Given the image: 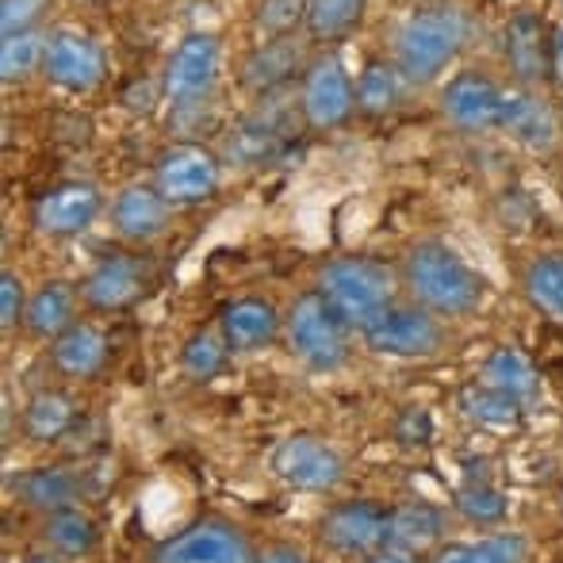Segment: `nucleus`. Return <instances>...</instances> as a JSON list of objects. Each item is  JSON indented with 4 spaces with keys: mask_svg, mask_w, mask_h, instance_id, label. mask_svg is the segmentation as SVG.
I'll return each mask as SVG.
<instances>
[{
    "mask_svg": "<svg viewBox=\"0 0 563 563\" xmlns=\"http://www.w3.org/2000/svg\"><path fill=\"white\" fill-rule=\"evenodd\" d=\"M268 472L291 490L327 495L345 479V456L319 433H291L268 452Z\"/></svg>",
    "mask_w": 563,
    "mask_h": 563,
    "instance_id": "nucleus-6",
    "label": "nucleus"
},
{
    "mask_svg": "<svg viewBox=\"0 0 563 563\" xmlns=\"http://www.w3.org/2000/svg\"><path fill=\"white\" fill-rule=\"evenodd\" d=\"M12 490L27 510H38L46 514H58L66 506H77V498L85 495V479L81 472L74 467H62V464H51V467H27L12 479Z\"/></svg>",
    "mask_w": 563,
    "mask_h": 563,
    "instance_id": "nucleus-21",
    "label": "nucleus"
},
{
    "mask_svg": "<svg viewBox=\"0 0 563 563\" xmlns=\"http://www.w3.org/2000/svg\"><path fill=\"white\" fill-rule=\"evenodd\" d=\"M556 112L549 108V100H541L533 89H510V104H506L503 134L518 139L529 150H549L556 142Z\"/></svg>",
    "mask_w": 563,
    "mask_h": 563,
    "instance_id": "nucleus-25",
    "label": "nucleus"
},
{
    "mask_svg": "<svg viewBox=\"0 0 563 563\" xmlns=\"http://www.w3.org/2000/svg\"><path fill=\"white\" fill-rule=\"evenodd\" d=\"M150 563H257L245 533L223 518H200L180 533L165 537Z\"/></svg>",
    "mask_w": 563,
    "mask_h": 563,
    "instance_id": "nucleus-8",
    "label": "nucleus"
},
{
    "mask_svg": "<svg viewBox=\"0 0 563 563\" xmlns=\"http://www.w3.org/2000/svg\"><path fill=\"white\" fill-rule=\"evenodd\" d=\"M364 345L376 356H395V361H430L445 349V327L441 314L426 307H391L384 319H376L364 330Z\"/></svg>",
    "mask_w": 563,
    "mask_h": 563,
    "instance_id": "nucleus-7",
    "label": "nucleus"
},
{
    "mask_svg": "<svg viewBox=\"0 0 563 563\" xmlns=\"http://www.w3.org/2000/svg\"><path fill=\"white\" fill-rule=\"evenodd\" d=\"M391 438L402 449H430L433 445V415L426 407H407L399 410L391 426Z\"/></svg>",
    "mask_w": 563,
    "mask_h": 563,
    "instance_id": "nucleus-38",
    "label": "nucleus"
},
{
    "mask_svg": "<svg viewBox=\"0 0 563 563\" xmlns=\"http://www.w3.org/2000/svg\"><path fill=\"white\" fill-rule=\"evenodd\" d=\"M74 327V291L66 284H43L35 296L27 299V314H23V330L38 341H54L58 334Z\"/></svg>",
    "mask_w": 563,
    "mask_h": 563,
    "instance_id": "nucleus-30",
    "label": "nucleus"
},
{
    "mask_svg": "<svg viewBox=\"0 0 563 563\" xmlns=\"http://www.w3.org/2000/svg\"><path fill=\"white\" fill-rule=\"evenodd\" d=\"M402 85L407 77L399 74L395 62H368L356 77V112L364 115H387L402 97Z\"/></svg>",
    "mask_w": 563,
    "mask_h": 563,
    "instance_id": "nucleus-32",
    "label": "nucleus"
},
{
    "mask_svg": "<svg viewBox=\"0 0 563 563\" xmlns=\"http://www.w3.org/2000/svg\"><path fill=\"white\" fill-rule=\"evenodd\" d=\"M533 544L521 533H490L479 541H456L433 552L430 563H529Z\"/></svg>",
    "mask_w": 563,
    "mask_h": 563,
    "instance_id": "nucleus-28",
    "label": "nucleus"
},
{
    "mask_svg": "<svg viewBox=\"0 0 563 563\" xmlns=\"http://www.w3.org/2000/svg\"><path fill=\"white\" fill-rule=\"evenodd\" d=\"M51 0H0V35H20L35 31Z\"/></svg>",
    "mask_w": 563,
    "mask_h": 563,
    "instance_id": "nucleus-39",
    "label": "nucleus"
},
{
    "mask_svg": "<svg viewBox=\"0 0 563 563\" xmlns=\"http://www.w3.org/2000/svg\"><path fill=\"white\" fill-rule=\"evenodd\" d=\"M521 284L537 311L563 322V253H544V257L529 261Z\"/></svg>",
    "mask_w": 563,
    "mask_h": 563,
    "instance_id": "nucleus-33",
    "label": "nucleus"
},
{
    "mask_svg": "<svg viewBox=\"0 0 563 563\" xmlns=\"http://www.w3.org/2000/svg\"><path fill=\"white\" fill-rule=\"evenodd\" d=\"M154 188L169 203H200L219 188V157L208 146L177 142L154 165Z\"/></svg>",
    "mask_w": 563,
    "mask_h": 563,
    "instance_id": "nucleus-10",
    "label": "nucleus"
},
{
    "mask_svg": "<svg viewBox=\"0 0 563 563\" xmlns=\"http://www.w3.org/2000/svg\"><path fill=\"white\" fill-rule=\"evenodd\" d=\"M349 334L345 319L334 307L322 299V291H303V296L291 303L288 319H284V341H288L291 356H296L303 368L319 372H338L349 361Z\"/></svg>",
    "mask_w": 563,
    "mask_h": 563,
    "instance_id": "nucleus-4",
    "label": "nucleus"
},
{
    "mask_svg": "<svg viewBox=\"0 0 563 563\" xmlns=\"http://www.w3.org/2000/svg\"><path fill=\"white\" fill-rule=\"evenodd\" d=\"M456 407L467 422L483 426V430H514V426H521V418H526V407H521L518 399H510L506 391H498V387H490L487 379L460 387Z\"/></svg>",
    "mask_w": 563,
    "mask_h": 563,
    "instance_id": "nucleus-27",
    "label": "nucleus"
},
{
    "mask_svg": "<svg viewBox=\"0 0 563 563\" xmlns=\"http://www.w3.org/2000/svg\"><path fill=\"white\" fill-rule=\"evenodd\" d=\"M223 69V43L211 31H192L169 54V66L162 74V100L169 104L173 119H192L211 100V89Z\"/></svg>",
    "mask_w": 563,
    "mask_h": 563,
    "instance_id": "nucleus-5",
    "label": "nucleus"
},
{
    "mask_svg": "<svg viewBox=\"0 0 563 563\" xmlns=\"http://www.w3.org/2000/svg\"><path fill=\"white\" fill-rule=\"evenodd\" d=\"M100 208H104V196H100L97 185H89V180H66V185H54L38 196L35 208H31V223H35L38 234L74 238L97 223Z\"/></svg>",
    "mask_w": 563,
    "mask_h": 563,
    "instance_id": "nucleus-14",
    "label": "nucleus"
},
{
    "mask_svg": "<svg viewBox=\"0 0 563 563\" xmlns=\"http://www.w3.org/2000/svg\"><path fill=\"white\" fill-rule=\"evenodd\" d=\"M288 139H291L288 108H284L280 100H265V104L253 108V112L227 134L223 157L230 165H242V169H250V165H265V162H273L284 146H288Z\"/></svg>",
    "mask_w": 563,
    "mask_h": 563,
    "instance_id": "nucleus-13",
    "label": "nucleus"
},
{
    "mask_svg": "<svg viewBox=\"0 0 563 563\" xmlns=\"http://www.w3.org/2000/svg\"><path fill=\"white\" fill-rule=\"evenodd\" d=\"M368 0H307V38L311 43H338L353 35L364 20Z\"/></svg>",
    "mask_w": 563,
    "mask_h": 563,
    "instance_id": "nucleus-31",
    "label": "nucleus"
},
{
    "mask_svg": "<svg viewBox=\"0 0 563 563\" xmlns=\"http://www.w3.org/2000/svg\"><path fill=\"white\" fill-rule=\"evenodd\" d=\"M467 43V15L449 0L418 4L395 35V66L407 85H430Z\"/></svg>",
    "mask_w": 563,
    "mask_h": 563,
    "instance_id": "nucleus-2",
    "label": "nucleus"
},
{
    "mask_svg": "<svg viewBox=\"0 0 563 563\" xmlns=\"http://www.w3.org/2000/svg\"><path fill=\"white\" fill-rule=\"evenodd\" d=\"M552 77L563 85V27L552 31Z\"/></svg>",
    "mask_w": 563,
    "mask_h": 563,
    "instance_id": "nucleus-42",
    "label": "nucleus"
},
{
    "mask_svg": "<svg viewBox=\"0 0 563 563\" xmlns=\"http://www.w3.org/2000/svg\"><path fill=\"white\" fill-rule=\"evenodd\" d=\"M299 23H307V0H261L253 27L265 38L296 35Z\"/></svg>",
    "mask_w": 563,
    "mask_h": 563,
    "instance_id": "nucleus-37",
    "label": "nucleus"
},
{
    "mask_svg": "<svg viewBox=\"0 0 563 563\" xmlns=\"http://www.w3.org/2000/svg\"><path fill=\"white\" fill-rule=\"evenodd\" d=\"M77 418L81 415H77L74 395L58 391V387H43L23 407V438L35 441V445H54L74 430Z\"/></svg>",
    "mask_w": 563,
    "mask_h": 563,
    "instance_id": "nucleus-26",
    "label": "nucleus"
},
{
    "mask_svg": "<svg viewBox=\"0 0 563 563\" xmlns=\"http://www.w3.org/2000/svg\"><path fill=\"white\" fill-rule=\"evenodd\" d=\"M219 334L227 338V345L234 353H257L268 349L280 334V311L261 296H242L230 299L219 314Z\"/></svg>",
    "mask_w": 563,
    "mask_h": 563,
    "instance_id": "nucleus-19",
    "label": "nucleus"
},
{
    "mask_svg": "<svg viewBox=\"0 0 563 563\" xmlns=\"http://www.w3.org/2000/svg\"><path fill=\"white\" fill-rule=\"evenodd\" d=\"M452 503H456L460 518L475 521V526H503L510 514V498L490 483H464Z\"/></svg>",
    "mask_w": 563,
    "mask_h": 563,
    "instance_id": "nucleus-36",
    "label": "nucleus"
},
{
    "mask_svg": "<svg viewBox=\"0 0 563 563\" xmlns=\"http://www.w3.org/2000/svg\"><path fill=\"white\" fill-rule=\"evenodd\" d=\"M23 563H66V556H58V552H31V556H23Z\"/></svg>",
    "mask_w": 563,
    "mask_h": 563,
    "instance_id": "nucleus-44",
    "label": "nucleus"
},
{
    "mask_svg": "<svg viewBox=\"0 0 563 563\" xmlns=\"http://www.w3.org/2000/svg\"><path fill=\"white\" fill-rule=\"evenodd\" d=\"M402 280L418 307L445 314V319L479 311L487 299V280L445 242L410 245L407 261H402Z\"/></svg>",
    "mask_w": 563,
    "mask_h": 563,
    "instance_id": "nucleus-1",
    "label": "nucleus"
},
{
    "mask_svg": "<svg viewBox=\"0 0 563 563\" xmlns=\"http://www.w3.org/2000/svg\"><path fill=\"white\" fill-rule=\"evenodd\" d=\"M97 537H100L97 521H92L81 506H66V510L46 514L43 518V544L66 560L89 556V552L97 549Z\"/></svg>",
    "mask_w": 563,
    "mask_h": 563,
    "instance_id": "nucleus-29",
    "label": "nucleus"
},
{
    "mask_svg": "<svg viewBox=\"0 0 563 563\" xmlns=\"http://www.w3.org/2000/svg\"><path fill=\"white\" fill-rule=\"evenodd\" d=\"M445 510L433 503H402L387 518V541L384 549L407 552V556H426L430 549H438L445 537Z\"/></svg>",
    "mask_w": 563,
    "mask_h": 563,
    "instance_id": "nucleus-22",
    "label": "nucleus"
},
{
    "mask_svg": "<svg viewBox=\"0 0 563 563\" xmlns=\"http://www.w3.org/2000/svg\"><path fill=\"white\" fill-rule=\"evenodd\" d=\"M230 353H234V349L227 345L223 334H216V330H196V334L185 341V349H180V368L192 379H216L219 372L227 368Z\"/></svg>",
    "mask_w": 563,
    "mask_h": 563,
    "instance_id": "nucleus-35",
    "label": "nucleus"
},
{
    "mask_svg": "<svg viewBox=\"0 0 563 563\" xmlns=\"http://www.w3.org/2000/svg\"><path fill=\"white\" fill-rule=\"evenodd\" d=\"M257 563H307V552L296 544H273V549L257 552Z\"/></svg>",
    "mask_w": 563,
    "mask_h": 563,
    "instance_id": "nucleus-41",
    "label": "nucleus"
},
{
    "mask_svg": "<svg viewBox=\"0 0 563 563\" xmlns=\"http://www.w3.org/2000/svg\"><path fill=\"white\" fill-rule=\"evenodd\" d=\"M51 361L58 372L74 379H92L104 372L108 364V338L89 322H74L66 334L51 341Z\"/></svg>",
    "mask_w": 563,
    "mask_h": 563,
    "instance_id": "nucleus-24",
    "label": "nucleus"
},
{
    "mask_svg": "<svg viewBox=\"0 0 563 563\" xmlns=\"http://www.w3.org/2000/svg\"><path fill=\"white\" fill-rule=\"evenodd\" d=\"M319 291L345 319L349 330L364 334L376 319L395 307V273L376 257H334L322 265Z\"/></svg>",
    "mask_w": 563,
    "mask_h": 563,
    "instance_id": "nucleus-3",
    "label": "nucleus"
},
{
    "mask_svg": "<svg viewBox=\"0 0 563 563\" xmlns=\"http://www.w3.org/2000/svg\"><path fill=\"white\" fill-rule=\"evenodd\" d=\"M150 284V265L134 253H115L104 257L81 284V299L92 311H126L131 303H139V296Z\"/></svg>",
    "mask_w": 563,
    "mask_h": 563,
    "instance_id": "nucleus-16",
    "label": "nucleus"
},
{
    "mask_svg": "<svg viewBox=\"0 0 563 563\" xmlns=\"http://www.w3.org/2000/svg\"><path fill=\"white\" fill-rule=\"evenodd\" d=\"M387 518L391 510H384L372 498H349L322 514L319 537L330 552H341V556H372L387 541Z\"/></svg>",
    "mask_w": 563,
    "mask_h": 563,
    "instance_id": "nucleus-11",
    "label": "nucleus"
},
{
    "mask_svg": "<svg viewBox=\"0 0 563 563\" xmlns=\"http://www.w3.org/2000/svg\"><path fill=\"white\" fill-rule=\"evenodd\" d=\"M173 219V203L154 185H126L112 200V227L126 242H150Z\"/></svg>",
    "mask_w": 563,
    "mask_h": 563,
    "instance_id": "nucleus-20",
    "label": "nucleus"
},
{
    "mask_svg": "<svg viewBox=\"0 0 563 563\" xmlns=\"http://www.w3.org/2000/svg\"><path fill=\"white\" fill-rule=\"evenodd\" d=\"M43 69L58 89L89 92L104 81L108 58H104V51H100L97 38L81 35V31H54V35L46 38Z\"/></svg>",
    "mask_w": 563,
    "mask_h": 563,
    "instance_id": "nucleus-15",
    "label": "nucleus"
},
{
    "mask_svg": "<svg viewBox=\"0 0 563 563\" xmlns=\"http://www.w3.org/2000/svg\"><path fill=\"white\" fill-rule=\"evenodd\" d=\"M483 379H487L490 387H498V391H506L510 399H518L521 407H541V372H537V364L529 361L521 349L514 345H498L495 353L483 361Z\"/></svg>",
    "mask_w": 563,
    "mask_h": 563,
    "instance_id": "nucleus-23",
    "label": "nucleus"
},
{
    "mask_svg": "<svg viewBox=\"0 0 563 563\" xmlns=\"http://www.w3.org/2000/svg\"><path fill=\"white\" fill-rule=\"evenodd\" d=\"M307 38L299 35H280L265 38L250 58L242 62V85L253 97H273L280 92L299 69H307Z\"/></svg>",
    "mask_w": 563,
    "mask_h": 563,
    "instance_id": "nucleus-18",
    "label": "nucleus"
},
{
    "mask_svg": "<svg viewBox=\"0 0 563 563\" xmlns=\"http://www.w3.org/2000/svg\"><path fill=\"white\" fill-rule=\"evenodd\" d=\"M510 89L487 74H456L441 92V112L452 126L472 134L503 131Z\"/></svg>",
    "mask_w": 563,
    "mask_h": 563,
    "instance_id": "nucleus-9",
    "label": "nucleus"
},
{
    "mask_svg": "<svg viewBox=\"0 0 563 563\" xmlns=\"http://www.w3.org/2000/svg\"><path fill=\"white\" fill-rule=\"evenodd\" d=\"M356 108V85L341 69L338 58H319L303 69V89H299V112L303 123L314 131H334Z\"/></svg>",
    "mask_w": 563,
    "mask_h": 563,
    "instance_id": "nucleus-12",
    "label": "nucleus"
},
{
    "mask_svg": "<svg viewBox=\"0 0 563 563\" xmlns=\"http://www.w3.org/2000/svg\"><path fill=\"white\" fill-rule=\"evenodd\" d=\"M364 563H422L418 556H407V552H395V549H379V552H372Z\"/></svg>",
    "mask_w": 563,
    "mask_h": 563,
    "instance_id": "nucleus-43",
    "label": "nucleus"
},
{
    "mask_svg": "<svg viewBox=\"0 0 563 563\" xmlns=\"http://www.w3.org/2000/svg\"><path fill=\"white\" fill-rule=\"evenodd\" d=\"M46 38L51 35H43V31H20V35L0 38V81H27L35 69H43Z\"/></svg>",
    "mask_w": 563,
    "mask_h": 563,
    "instance_id": "nucleus-34",
    "label": "nucleus"
},
{
    "mask_svg": "<svg viewBox=\"0 0 563 563\" xmlns=\"http://www.w3.org/2000/svg\"><path fill=\"white\" fill-rule=\"evenodd\" d=\"M503 54H506V62H510L514 77H518L526 89H533V85L552 77V35L537 12L510 15V23H506V31H503Z\"/></svg>",
    "mask_w": 563,
    "mask_h": 563,
    "instance_id": "nucleus-17",
    "label": "nucleus"
},
{
    "mask_svg": "<svg viewBox=\"0 0 563 563\" xmlns=\"http://www.w3.org/2000/svg\"><path fill=\"white\" fill-rule=\"evenodd\" d=\"M23 314H27L23 280L12 273V268H4V273H0V327L12 330L15 322H23Z\"/></svg>",
    "mask_w": 563,
    "mask_h": 563,
    "instance_id": "nucleus-40",
    "label": "nucleus"
}]
</instances>
